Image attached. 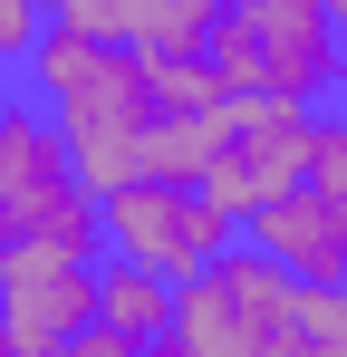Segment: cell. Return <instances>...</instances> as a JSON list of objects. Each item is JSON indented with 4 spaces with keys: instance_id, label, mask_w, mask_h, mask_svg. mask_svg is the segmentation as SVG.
Returning <instances> with one entry per match:
<instances>
[{
    "instance_id": "6da1fadb",
    "label": "cell",
    "mask_w": 347,
    "mask_h": 357,
    "mask_svg": "<svg viewBox=\"0 0 347 357\" xmlns=\"http://www.w3.org/2000/svg\"><path fill=\"white\" fill-rule=\"evenodd\" d=\"M20 77L68 126V145H77L97 193L125 174H203V155L222 135V107L183 116L164 97V59L145 39H107V29H77V20H49Z\"/></svg>"
},
{
    "instance_id": "7a4b0ae2",
    "label": "cell",
    "mask_w": 347,
    "mask_h": 357,
    "mask_svg": "<svg viewBox=\"0 0 347 357\" xmlns=\"http://www.w3.org/2000/svg\"><path fill=\"white\" fill-rule=\"evenodd\" d=\"M174 348H183V357H318V328H309V280L289 271L280 251H261L251 232L222 241V251L183 280Z\"/></svg>"
},
{
    "instance_id": "3957f363",
    "label": "cell",
    "mask_w": 347,
    "mask_h": 357,
    "mask_svg": "<svg viewBox=\"0 0 347 357\" xmlns=\"http://www.w3.org/2000/svg\"><path fill=\"white\" fill-rule=\"evenodd\" d=\"M10 241H68V251H107L97 183L77 165L68 126L29 97V77H0V251Z\"/></svg>"
},
{
    "instance_id": "277c9868",
    "label": "cell",
    "mask_w": 347,
    "mask_h": 357,
    "mask_svg": "<svg viewBox=\"0 0 347 357\" xmlns=\"http://www.w3.org/2000/svg\"><path fill=\"white\" fill-rule=\"evenodd\" d=\"M203 59L222 68L231 97H299V107L347 97V29L328 0H222Z\"/></svg>"
},
{
    "instance_id": "5b68a950",
    "label": "cell",
    "mask_w": 347,
    "mask_h": 357,
    "mask_svg": "<svg viewBox=\"0 0 347 357\" xmlns=\"http://www.w3.org/2000/svg\"><path fill=\"white\" fill-rule=\"evenodd\" d=\"M97 213H107V251L116 261H145L164 280H193L222 241H241V213L213 203L203 174H125V183L97 193Z\"/></svg>"
},
{
    "instance_id": "8992f818",
    "label": "cell",
    "mask_w": 347,
    "mask_h": 357,
    "mask_svg": "<svg viewBox=\"0 0 347 357\" xmlns=\"http://www.w3.org/2000/svg\"><path fill=\"white\" fill-rule=\"evenodd\" d=\"M318 116H328V107H299V97H231L222 135H213V155H203L213 203H231V213L251 222L261 203L299 193V183H309V155H318Z\"/></svg>"
},
{
    "instance_id": "52a82bcc",
    "label": "cell",
    "mask_w": 347,
    "mask_h": 357,
    "mask_svg": "<svg viewBox=\"0 0 347 357\" xmlns=\"http://www.w3.org/2000/svg\"><path fill=\"white\" fill-rule=\"evenodd\" d=\"M97 271L107 251H68V241H10L0 251V319L20 357H77L97 328Z\"/></svg>"
},
{
    "instance_id": "ba28073f",
    "label": "cell",
    "mask_w": 347,
    "mask_h": 357,
    "mask_svg": "<svg viewBox=\"0 0 347 357\" xmlns=\"http://www.w3.org/2000/svg\"><path fill=\"white\" fill-rule=\"evenodd\" d=\"M174 309H183V280L107 251V271H97V328L77 338V357H155V348H174Z\"/></svg>"
},
{
    "instance_id": "9c48e42d",
    "label": "cell",
    "mask_w": 347,
    "mask_h": 357,
    "mask_svg": "<svg viewBox=\"0 0 347 357\" xmlns=\"http://www.w3.org/2000/svg\"><path fill=\"white\" fill-rule=\"evenodd\" d=\"M241 232L261 241V251H280L289 271L309 280V290H328V280H347V213L318 193V183H299V193H280V203H261Z\"/></svg>"
},
{
    "instance_id": "30bf717a",
    "label": "cell",
    "mask_w": 347,
    "mask_h": 357,
    "mask_svg": "<svg viewBox=\"0 0 347 357\" xmlns=\"http://www.w3.org/2000/svg\"><path fill=\"white\" fill-rule=\"evenodd\" d=\"M49 20H58V0H0V77L29 68V49H39Z\"/></svg>"
},
{
    "instance_id": "8fae6325",
    "label": "cell",
    "mask_w": 347,
    "mask_h": 357,
    "mask_svg": "<svg viewBox=\"0 0 347 357\" xmlns=\"http://www.w3.org/2000/svg\"><path fill=\"white\" fill-rule=\"evenodd\" d=\"M309 183H318V193H328V203L347 213V97L328 107V116H318V155H309Z\"/></svg>"
},
{
    "instance_id": "7c38bea8",
    "label": "cell",
    "mask_w": 347,
    "mask_h": 357,
    "mask_svg": "<svg viewBox=\"0 0 347 357\" xmlns=\"http://www.w3.org/2000/svg\"><path fill=\"white\" fill-rule=\"evenodd\" d=\"M0 357H20V348H10V319H0Z\"/></svg>"
},
{
    "instance_id": "4fadbf2b",
    "label": "cell",
    "mask_w": 347,
    "mask_h": 357,
    "mask_svg": "<svg viewBox=\"0 0 347 357\" xmlns=\"http://www.w3.org/2000/svg\"><path fill=\"white\" fill-rule=\"evenodd\" d=\"M328 10H338V29H347V0H328Z\"/></svg>"
}]
</instances>
